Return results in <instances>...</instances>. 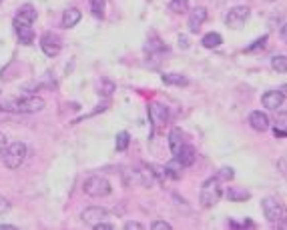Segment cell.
I'll list each match as a JSON object with an SVG mask.
<instances>
[{"label": "cell", "mask_w": 287, "mask_h": 230, "mask_svg": "<svg viewBox=\"0 0 287 230\" xmlns=\"http://www.w3.org/2000/svg\"><path fill=\"white\" fill-rule=\"evenodd\" d=\"M2 110L6 112H16V114H32L40 112L45 108V100L38 96H26V98H6L0 104Z\"/></svg>", "instance_id": "6da1fadb"}, {"label": "cell", "mask_w": 287, "mask_h": 230, "mask_svg": "<svg viewBox=\"0 0 287 230\" xmlns=\"http://www.w3.org/2000/svg\"><path fill=\"white\" fill-rule=\"evenodd\" d=\"M221 196H223L221 180L217 176L205 180L203 188H201V204H203V208H213L221 200Z\"/></svg>", "instance_id": "7a4b0ae2"}, {"label": "cell", "mask_w": 287, "mask_h": 230, "mask_svg": "<svg viewBox=\"0 0 287 230\" xmlns=\"http://www.w3.org/2000/svg\"><path fill=\"white\" fill-rule=\"evenodd\" d=\"M26 152H28V150H26V144H24V142H12V144H8V146L4 148V152H2V162H4L10 170H14V168H18L24 162Z\"/></svg>", "instance_id": "3957f363"}, {"label": "cell", "mask_w": 287, "mask_h": 230, "mask_svg": "<svg viewBox=\"0 0 287 230\" xmlns=\"http://www.w3.org/2000/svg\"><path fill=\"white\" fill-rule=\"evenodd\" d=\"M85 194L87 196H93V198H100V196H107L111 194V182L100 176V174H93L85 180V186H83Z\"/></svg>", "instance_id": "277c9868"}, {"label": "cell", "mask_w": 287, "mask_h": 230, "mask_svg": "<svg viewBox=\"0 0 287 230\" xmlns=\"http://www.w3.org/2000/svg\"><path fill=\"white\" fill-rule=\"evenodd\" d=\"M261 210H263L265 218L269 220V222H273V224H277L283 216H285V208L283 204L277 200V198H273V196H267L261 200Z\"/></svg>", "instance_id": "5b68a950"}, {"label": "cell", "mask_w": 287, "mask_h": 230, "mask_svg": "<svg viewBox=\"0 0 287 230\" xmlns=\"http://www.w3.org/2000/svg\"><path fill=\"white\" fill-rule=\"evenodd\" d=\"M249 6H233L227 14H225V24H227V28H231V30H239L243 24L247 22V18H249Z\"/></svg>", "instance_id": "8992f818"}, {"label": "cell", "mask_w": 287, "mask_h": 230, "mask_svg": "<svg viewBox=\"0 0 287 230\" xmlns=\"http://www.w3.org/2000/svg\"><path fill=\"white\" fill-rule=\"evenodd\" d=\"M149 118L159 128V126H163L169 120V108L165 104H161V102H151L149 104Z\"/></svg>", "instance_id": "52a82bcc"}, {"label": "cell", "mask_w": 287, "mask_h": 230, "mask_svg": "<svg viewBox=\"0 0 287 230\" xmlns=\"http://www.w3.org/2000/svg\"><path fill=\"white\" fill-rule=\"evenodd\" d=\"M40 48H43V52L47 54L48 58H54L60 52V38L56 34H52V32H47L40 38Z\"/></svg>", "instance_id": "ba28073f"}, {"label": "cell", "mask_w": 287, "mask_h": 230, "mask_svg": "<svg viewBox=\"0 0 287 230\" xmlns=\"http://www.w3.org/2000/svg\"><path fill=\"white\" fill-rule=\"evenodd\" d=\"M14 32H16V36H18L20 44L28 46L34 42V30L30 28V24H24L14 18Z\"/></svg>", "instance_id": "9c48e42d"}, {"label": "cell", "mask_w": 287, "mask_h": 230, "mask_svg": "<svg viewBox=\"0 0 287 230\" xmlns=\"http://www.w3.org/2000/svg\"><path fill=\"white\" fill-rule=\"evenodd\" d=\"M80 218L87 222V224H98L100 220H105L107 218V210L100 206H89L83 210V214H80Z\"/></svg>", "instance_id": "30bf717a"}, {"label": "cell", "mask_w": 287, "mask_h": 230, "mask_svg": "<svg viewBox=\"0 0 287 230\" xmlns=\"http://www.w3.org/2000/svg\"><path fill=\"white\" fill-rule=\"evenodd\" d=\"M249 124H251L253 130L265 132V130L271 126V118L265 114V112H261V110H253V112L249 114Z\"/></svg>", "instance_id": "8fae6325"}, {"label": "cell", "mask_w": 287, "mask_h": 230, "mask_svg": "<svg viewBox=\"0 0 287 230\" xmlns=\"http://www.w3.org/2000/svg\"><path fill=\"white\" fill-rule=\"evenodd\" d=\"M283 94L279 90H267L261 96V102H263L265 108H269V110H277V108H281L283 106Z\"/></svg>", "instance_id": "7c38bea8"}, {"label": "cell", "mask_w": 287, "mask_h": 230, "mask_svg": "<svg viewBox=\"0 0 287 230\" xmlns=\"http://www.w3.org/2000/svg\"><path fill=\"white\" fill-rule=\"evenodd\" d=\"M205 20H207V10L203 6H197L191 14H189V30L191 32H199Z\"/></svg>", "instance_id": "4fadbf2b"}, {"label": "cell", "mask_w": 287, "mask_h": 230, "mask_svg": "<svg viewBox=\"0 0 287 230\" xmlns=\"http://www.w3.org/2000/svg\"><path fill=\"white\" fill-rule=\"evenodd\" d=\"M175 158L181 162L183 166H193V162L197 158V152H195V148H193L191 144H183L179 148V152L175 154Z\"/></svg>", "instance_id": "5bb4252c"}, {"label": "cell", "mask_w": 287, "mask_h": 230, "mask_svg": "<svg viewBox=\"0 0 287 230\" xmlns=\"http://www.w3.org/2000/svg\"><path fill=\"white\" fill-rule=\"evenodd\" d=\"M225 196H227L231 202H245V200L251 198V192L245 190V188H239V186H229L227 192H225Z\"/></svg>", "instance_id": "9a60e30c"}, {"label": "cell", "mask_w": 287, "mask_h": 230, "mask_svg": "<svg viewBox=\"0 0 287 230\" xmlns=\"http://www.w3.org/2000/svg\"><path fill=\"white\" fill-rule=\"evenodd\" d=\"M16 20H20L24 24H32L36 20V10L32 4H23L18 8V14H16Z\"/></svg>", "instance_id": "2e32d148"}, {"label": "cell", "mask_w": 287, "mask_h": 230, "mask_svg": "<svg viewBox=\"0 0 287 230\" xmlns=\"http://www.w3.org/2000/svg\"><path fill=\"white\" fill-rule=\"evenodd\" d=\"M273 122H275V128H273L275 138L287 136V112H277Z\"/></svg>", "instance_id": "e0dca14e"}, {"label": "cell", "mask_w": 287, "mask_h": 230, "mask_svg": "<svg viewBox=\"0 0 287 230\" xmlns=\"http://www.w3.org/2000/svg\"><path fill=\"white\" fill-rule=\"evenodd\" d=\"M183 146V132L181 128H173L171 134H169V148H171V154L175 156L179 152V148Z\"/></svg>", "instance_id": "ac0fdd59"}, {"label": "cell", "mask_w": 287, "mask_h": 230, "mask_svg": "<svg viewBox=\"0 0 287 230\" xmlns=\"http://www.w3.org/2000/svg\"><path fill=\"white\" fill-rule=\"evenodd\" d=\"M161 80H163L165 84H171V86H187V84H189V80H187L183 74H177V72H165V74L161 76Z\"/></svg>", "instance_id": "d6986e66"}, {"label": "cell", "mask_w": 287, "mask_h": 230, "mask_svg": "<svg viewBox=\"0 0 287 230\" xmlns=\"http://www.w3.org/2000/svg\"><path fill=\"white\" fill-rule=\"evenodd\" d=\"M80 10H76V8H69V10H65V14H63V26L65 28H72V26H76L78 20H80Z\"/></svg>", "instance_id": "ffe728a7"}, {"label": "cell", "mask_w": 287, "mask_h": 230, "mask_svg": "<svg viewBox=\"0 0 287 230\" xmlns=\"http://www.w3.org/2000/svg\"><path fill=\"white\" fill-rule=\"evenodd\" d=\"M183 164L177 160V158H173V160L169 162L167 166H165V170H167V176H171L173 180H179L181 176H183Z\"/></svg>", "instance_id": "44dd1931"}, {"label": "cell", "mask_w": 287, "mask_h": 230, "mask_svg": "<svg viewBox=\"0 0 287 230\" xmlns=\"http://www.w3.org/2000/svg\"><path fill=\"white\" fill-rule=\"evenodd\" d=\"M201 42H203L205 48H217V46H221V42H223V36L219 32H209V34L203 36Z\"/></svg>", "instance_id": "7402d4cb"}, {"label": "cell", "mask_w": 287, "mask_h": 230, "mask_svg": "<svg viewBox=\"0 0 287 230\" xmlns=\"http://www.w3.org/2000/svg\"><path fill=\"white\" fill-rule=\"evenodd\" d=\"M169 10L173 14H185L189 10V0H171L169 2Z\"/></svg>", "instance_id": "603a6c76"}, {"label": "cell", "mask_w": 287, "mask_h": 230, "mask_svg": "<svg viewBox=\"0 0 287 230\" xmlns=\"http://www.w3.org/2000/svg\"><path fill=\"white\" fill-rule=\"evenodd\" d=\"M271 68L277 72H287V56L285 54H277L271 58Z\"/></svg>", "instance_id": "cb8c5ba5"}, {"label": "cell", "mask_w": 287, "mask_h": 230, "mask_svg": "<svg viewBox=\"0 0 287 230\" xmlns=\"http://www.w3.org/2000/svg\"><path fill=\"white\" fill-rule=\"evenodd\" d=\"M129 142H131V136H129V132H119L117 138H115V146H117V150L119 152H125L127 148H129Z\"/></svg>", "instance_id": "d4e9b609"}, {"label": "cell", "mask_w": 287, "mask_h": 230, "mask_svg": "<svg viewBox=\"0 0 287 230\" xmlns=\"http://www.w3.org/2000/svg\"><path fill=\"white\" fill-rule=\"evenodd\" d=\"M217 178H219V180L229 182V180H233V178H235V172H233V168H231V166H223V168H219Z\"/></svg>", "instance_id": "484cf974"}, {"label": "cell", "mask_w": 287, "mask_h": 230, "mask_svg": "<svg viewBox=\"0 0 287 230\" xmlns=\"http://www.w3.org/2000/svg\"><path fill=\"white\" fill-rule=\"evenodd\" d=\"M91 10L96 18L105 16V0H91Z\"/></svg>", "instance_id": "4316f807"}, {"label": "cell", "mask_w": 287, "mask_h": 230, "mask_svg": "<svg viewBox=\"0 0 287 230\" xmlns=\"http://www.w3.org/2000/svg\"><path fill=\"white\" fill-rule=\"evenodd\" d=\"M149 168H151V172H153V176H157L161 182L167 178V170H165V166H157V164H147Z\"/></svg>", "instance_id": "83f0119b"}, {"label": "cell", "mask_w": 287, "mask_h": 230, "mask_svg": "<svg viewBox=\"0 0 287 230\" xmlns=\"http://www.w3.org/2000/svg\"><path fill=\"white\" fill-rule=\"evenodd\" d=\"M151 228L153 230H171V224L165 222V220H155V222L151 224Z\"/></svg>", "instance_id": "f1b7e54d"}, {"label": "cell", "mask_w": 287, "mask_h": 230, "mask_svg": "<svg viewBox=\"0 0 287 230\" xmlns=\"http://www.w3.org/2000/svg\"><path fill=\"white\" fill-rule=\"evenodd\" d=\"M265 42H267V36H261V38H257V40H255V44L247 46V52H251V50H257V48H263Z\"/></svg>", "instance_id": "f546056e"}, {"label": "cell", "mask_w": 287, "mask_h": 230, "mask_svg": "<svg viewBox=\"0 0 287 230\" xmlns=\"http://www.w3.org/2000/svg\"><path fill=\"white\" fill-rule=\"evenodd\" d=\"M8 210H10V202L4 196H0V214H6Z\"/></svg>", "instance_id": "4dcf8cb0"}, {"label": "cell", "mask_w": 287, "mask_h": 230, "mask_svg": "<svg viewBox=\"0 0 287 230\" xmlns=\"http://www.w3.org/2000/svg\"><path fill=\"white\" fill-rule=\"evenodd\" d=\"M113 90H115V84L109 80H102V94H111Z\"/></svg>", "instance_id": "1f68e13d"}, {"label": "cell", "mask_w": 287, "mask_h": 230, "mask_svg": "<svg viewBox=\"0 0 287 230\" xmlns=\"http://www.w3.org/2000/svg\"><path fill=\"white\" fill-rule=\"evenodd\" d=\"M95 230H115V226L109 224V222H105V220H100L98 224H95Z\"/></svg>", "instance_id": "d6a6232c"}, {"label": "cell", "mask_w": 287, "mask_h": 230, "mask_svg": "<svg viewBox=\"0 0 287 230\" xmlns=\"http://www.w3.org/2000/svg\"><path fill=\"white\" fill-rule=\"evenodd\" d=\"M125 228L127 230H143V224H141V222H133V220H131V222H127V224H125Z\"/></svg>", "instance_id": "836d02e7"}, {"label": "cell", "mask_w": 287, "mask_h": 230, "mask_svg": "<svg viewBox=\"0 0 287 230\" xmlns=\"http://www.w3.org/2000/svg\"><path fill=\"white\" fill-rule=\"evenodd\" d=\"M279 36H281V38H283V40L287 42V22L283 24L281 28H279Z\"/></svg>", "instance_id": "e575fe53"}, {"label": "cell", "mask_w": 287, "mask_h": 230, "mask_svg": "<svg viewBox=\"0 0 287 230\" xmlns=\"http://www.w3.org/2000/svg\"><path fill=\"white\" fill-rule=\"evenodd\" d=\"M4 148H6V136H4V134H0V154L4 152Z\"/></svg>", "instance_id": "d590c367"}, {"label": "cell", "mask_w": 287, "mask_h": 230, "mask_svg": "<svg viewBox=\"0 0 287 230\" xmlns=\"http://www.w3.org/2000/svg\"><path fill=\"white\" fill-rule=\"evenodd\" d=\"M277 228H283V230H287V216H283L279 222H277Z\"/></svg>", "instance_id": "8d00e7d4"}, {"label": "cell", "mask_w": 287, "mask_h": 230, "mask_svg": "<svg viewBox=\"0 0 287 230\" xmlns=\"http://www.w3.org/2000/svg\"><path fill=\"white\" fill-rule=\"evenodd\" d=\"M0 230H16V226H12V224H0Z\"/></svg>", "instance_id": "74e56055"}, {"label": "cell", "mask_w": 287, "mask_h": 230, "mask_svg": "<svg viewBox=\"0 0 287 230\" xmlns=\"http://www.w3.org/2000/svg\"><path fill=\"white\" fill-rule=\"evenodd\" d=\"M179 44L183 46V48H187V38L185 36H179Z\"/></svg>", "instance_id": "f35d334b"}, {"label": "cell", "mask_w": 287, "mask_h": 230, "mask_svg": "<svg viewBox=\"0 0 287 230\" xmlns=\"http://www.w3.org/2000/svg\"><path fill=\"white\" fill-rule=\"evenodd\" d=\"M279 92L283 94V98H287V82H285V84H281V88H279Z\"/></svg>", "instance_id": "ab89813d"}, {"label": "cell", "mask_w": 287, "mask_h": 230, "mask_svg": "<svg viewBox=\"0 0 287 230\" xmlns=\"http://www.w3.org/2000/svg\"><path fill=\"white\" fill-rule=\"evenodd\" d=\"M0 4H2V0H0Z\"/></svg>", "instance_id": "60d3db41"}]
</instances>
